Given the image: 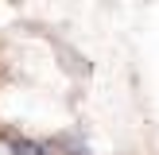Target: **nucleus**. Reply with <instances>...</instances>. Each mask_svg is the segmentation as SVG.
<instances>
[{"label":"nucleus","mask_w":159,"mask_h":155,"mask_svg":"<svg viewBox=\"0 0 159 155\" xmlns=\"http://www.w3.org/2000/svg\"><path fill=\"white\" fill-rule=\"evenodd\" d=\"M12 151L16 155H43V147L31 144V140H12Z\"/></svg>","instance_id":"nucleus-1"}]
</instances>
